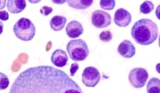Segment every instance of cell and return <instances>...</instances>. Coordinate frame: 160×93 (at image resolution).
<instances>
[{
    "instance_id": "3957f363",
    "label": "cell",
    "mask_w": 160,
    "mask_h": 93,
    "mask_svg": "<svg viewBox=\"0 0 160 93\" xmlns=\"http://www.w3.org/2000/svg\"><path fill=\"white\" fill-rule=\"evenodd\" d=\"M13 31L18 38L23 41H28L34 37L36 30L34 25L29 19L23 17L14 24Z\"/></svg>"
},
{
    "instance_id": "9c48e42d",
    "label": "cell",
    "mask_w": 160,
    "mask_h": 93,
    "mask_svg": "<svg viewBox=\"0 0 160 93\" xmlns=\"http://www.w3.org/2000/svg\"><path fill=\"white\" fill-rule=\"evenodd\" d=\"M136 49L132 42L129 40H125L122 41L118 46L117 51L123 57L130 58L135 54Z\"/></svg>"
},
{
    "instance_id": "8992f818",
    "label": "cell",
    "mask_w": 160,
    "mask_h": 93,
    "mask_svg": "<svg viewBox=\"0 0 160 93\" xmlns=\"http://www.w3.org/2000/svg\"><path fill=\"white\" fill-rule=\"evenodd\" d=\"M100 79V73L96 68L89 66L83 70L82 74V81L86 86L94 87L99 83Z\"/></svg>"
},
{
    "instance_id": "9a60e30c",
    "label": "cell",
    "mask_w": 160,
    "mask_h": 93,
    "mask_svg": "<svg viewBox=\"0 0 160 93\" xmlns=\"http://www.w3.org/2000/svg\"><path fill=\"white\" fill-rule=\"evenodd\" d=\"M147 90L148 93H160V79L157 78L150 79L147 84Z\"/></svg>"
},
{
    "instance_id": "7402d4cb",
    "label": "cell",
    "mask_w": 160,
    "mask_h": 93,
    "mask_svg": "<svg viewBox=\"0 0 160 93\" xmlns=\"http://www.w3.org/2000/svg\"><path fill=\"white\" fill-rule=\"evenodd\" d=\"M9 15L8 13L5 10L0 11V19L5 21L9 19Z\"/></svg>"
},
{
    "instance_id": "ffe728a7",
    "label": "cell",
    "mask_w": 160,
    "mask_h": 93,
    "mask_svg": "<svg viewBox=\"0 0 160 93\" xmlns=\"http://www.w3.org/2000/svg\"><path fill=\"white\" fill-rule=\"evenodd\" d=\"M53 11V9L50 7L44 6L40 9V12L44 16H47Z\"/></svg>"
},
{
    "instance_id": "6da1fadb",
    "label": "cell",
    "mask_w": 160,
    "mask_h": 93,
    "mask_svg": "<svg viewBox=\"0 0 160 93\" xmlns=\"http://www.w3.org/2000/svg\"><path fill=\"white\" fill-rule=\"evenodd\" d=\"M9 93H83L79 85L63 71L42 65L20 73Z\"/></svg>"
},
{
    "instance_id": "44dd1931",
    "label": "cell",
    "mask_w": 160,
    "mask_h": 93,
    "mask_svg": "<svg viewBox=\"0 0 160 93\" xmlns=\"http://www.w3.org/2000/svg\"><path fill=\"white\" fill-rule=\"evenodd\" d=\"M79 68V67L78 63H72L71 65L70 69V76H73L76 73Z\"/></svg>"
},
{
    "instance_id": "603a6c76",
    "label": "cell",
    "mask_w": 160,
    "mask_h": 93,
    "mask_svg": "<svg viewBox=\"0 0 160 93\" xmlns=\"http://www.w3.org/2000/svg\"><path fill=\"white\" fill-rule=\"evenodd\" d=\"M6 2V0H0V10L5 7Z\"/></svg>"
},
{
    "instance_id": "5bb4252c",
    "label": "cell",
    "mask_w": 160,
    "mask_h": 93,
    "mask_svg": "<svg viewBox=\"0 0 160 93\" xmlns=\"http://www.w3.org/2000/svg\"><path fill=\"white\" fill-rule=\"evenodd\" d=\"M67 2L70 7L77 9H85L89 7L93 0H67Z\"/></svg>"
},
{
    "instance_id": "d6986e66",
    "label": "cell",
    "mask_w": 160,
    "mask_h": 93,
    "mask_svg": "<svg viewBox=\"0 0 160 93\" xmlns=\"http://www.w3.org/2000/svg\"><path fill=\"white\" fill-rule=\"evenodd\" d=\"M100 40L104 42H108L112 39V36L111 33L109 31H103L101 32L99 36Z\"/></svg>"
},
{
    "instance_id": "ac0fdd59",
    "label": "cell",
    "mask_w": 160,
    "mask_h": 93,
    "mask_svg": "<svg viewBox=\"0 0 160 93\" xmlns=\"http://www.w3.org/2000/svg\"><path fill=\"white\" fill-rule=\"evenodd\" d=\"M9 81L8 76L0 72V90H4L8 86Z\"/></svg>"
},
{
    "instance_id": "4fadbf2b",
    "label": "cell",
    "mask_w": 160,
    "mask_h": 93,
    "mask_svg": "<svg viewBox=\"0 0 160 93\" xmlns=\"http://www.w3.org/2000/svg\"><path fill=\"white\" fill-rule=\"evenodd\" d=\"M67 21V18L63 16L55 15L50 20L51 27L55 31L61 30L64 27Z\"/></svg>"
},
{
    "instance_id": "7a4b0ae2",
    "label": "cell",
    "mask_w": 160,
    "mask_h": 93,
    "mask_svg": "<svg viewBox=\"0 0 160 93\" xmlns=\"http://www.w3.org/2000/svg\"><path fill=\"white\" fill-rule=\"evenodd\" d=\"M131 34L137 43L142 45H148L157 39L158 27L152 20L142 19L134 23L131 29Z\"/></svg>"
},
{
    "instance_id": "277c9868",
    "label": "cell",
    "mask_w": 160,
    "mask_h": 93,
    "mask_svg": "<svg viewBox=\"0 0 160 93\" xmlns=\"http://www.w3.org/2000/svg\"><path fill=\"white\" fill-rule=\"evenodd\" d=\"M66 49L70 58L76 62L85 60L89 53L87 44L81 39L69 41L67 44Z\"/></svg>"
},
{
    "instance_id": "30bf717a",
    "label": "cell",
    "mask_w": 160,
    "mask_h": 93,
    "mask_svg": "<svg viewBox=\"0 0 160 93\" xmlns=\"http://www.w3.org/2000/svg\"><path fill=\"white\" fill-rule=\"evenodd\" d=\"M65 30L68 36L70 38L79 37L83 33L82 25L77 21L74 20L69 22L67 25Z\"/></svg>"
},
{
    "instance_id": "ba28073f",
    "label": "cell",
    "mask_w": 160,
    "mask_h": 93,
    "mask_svg": "<svg viewBox=\"0 0 160 93\" xmlns=\"http://www.w3.org/2000/svg\"><path fill=\"white\" fill-rule=\"evenodd\" d=\"M131 19L130 14L123 8H120L117 9L114 14V23L119 27H125L127 26L131 22Z\"/></svg>"
},
{
    "instance_id": "52a82bcc",
    "label": "cell",
    "mask_w": 160,
    "mask_h": 93,
    "mask_svg": "<svg viewBox=\"0 0 160 93\" xmlns=\"http://www.w3.org/2000/svg\"><path fill=\"white\" fill-rule=\"evenodd\" d=\"M111 18L108 13L101 10L94 11L91 16L92 24L96 28H102L110 25Z\"/></svg>"
},
{
    "instance_id": "2e32d148",
    "label": "cell",
    "mask_w": 160,
    "mask_h": 93,
    "mask_svg": "<svg viewBox=\"0 0 160 93\" xmlns=\"http://www.w3.org/2000/svg\"><path fill=\"white\" fill-rule=\"evenodd\" d=\"M154 8V5L151 1H146L140 5V10L142 13L147 14L150 13Z\"/></svg>"
},
{
    "instance_id": "484cf974",
    "label": "cell",
    "mask_w": 160,
    "mask_h": 93,
    "mask_svg": "<svg viewBox=\"0 0 160 93\" xmlns=\"http://www.w3.org/2000/svg\"><path fill=\"white\" fill-rule=\"evenodd\" d=\"M28 1L31 3H38L39 2H40L41 1H39V0H28Z\"/></svg>"
},
{
    "instance_id": "cb8c5ba5",
    "label": "cell",
    "mask_w": 160,
    "mask_h": 93,
    "mask_svg": "<svg viewBox=\"0 0 160 93\" xmlns=\"http://www.w3.org/2000/svg\"><path fill=\"white\" fill-rule=\"evenodd\" d=\"M52 1L55 3L62 4L66 2H67L66 0H52Z\"/></svg>"
},
{
    "instance_id": "d4e9b609",
    "label": "cell",
    "mask_w": 160,
    "mask_h": 93,
    "mask_svg": "<svg viewBox=\"0 0 160 93\" xmlns=\"http://www.w3.org/2000/svg\"><path fill=\"white\" fill-rule=\"evenodd\" d=\"M4 25L2 22L0 21V35L2 33Z\"/></svg>"
},
{
    "instance_id": "e0dca14e",
    "label": "cell",
    "mask_w": 160,
    "mask_h": 93,
    "mask_svg": "<svg viewBox=\"0 0 160 93\" xmlns=\"http://www.w3.org/2000/svg\"><path fill=\"white\" fill-rule=\"evenodd\" d=\"M115 5V1L113 0H101L100 5L104 9L110 10L113 9Z\"/></svg>"
},
{
    "instance_id": "7c38bea8",
    "label": "cell",
    "mask_w": 160,
    "mask_h": 93,
    "mask_svg": "<svg viewBox=\"0 0 160 93\" xmlns=\"http://www.w3.org/2000/svg\"><path fill=\"white\" fill-rule=\"evenodd\" d=\"M26 6V1L23 0H9L8 1L7 4L8 11L13 14L21 12Z\"/></svg>"
},
{
    "instance_id": "5b68a950",
    "label": "cell",
    "mask_w": 160,
    "mask_h": 93,
    "mask_svg": "<svg viewBox=\"0 0 160 93\" xmlns=\"http://www.w3.org/2000/svg\"><path fill=\"white\" fill-rule=\"evenodd\" d=\"M148 77V73L145 69L137 68L130 71L128 75V80L133 87L140 88L144 86Z\"/></svg>"
},
{
    "instance_id": "8fae6325",
    "label": "cell",
    "mask_w": 160,
    "mask_h": 93,
    "mask_svg": "<svg viewBox=\"0 0 160 93\" xmlns=\"http://www.w3.org/2000/svg\"><path fill=\"white\" fill-rule=\"evenodd\" d=\"M51 61L55 66L58 67L65 66L68 60V57L66 52L61 49L55 50L52 54Z\"/></svg>"
}]
</instances>
